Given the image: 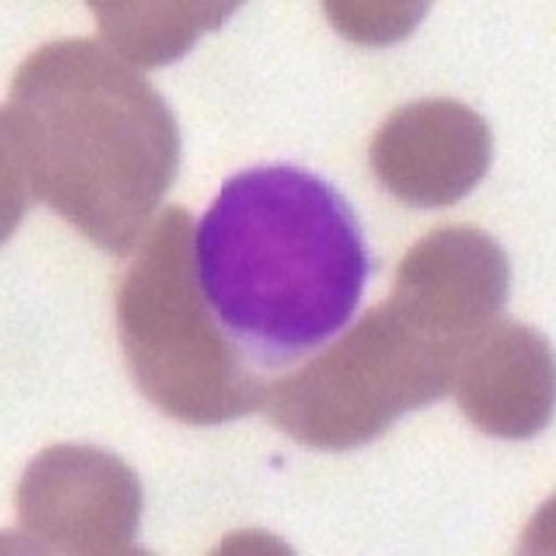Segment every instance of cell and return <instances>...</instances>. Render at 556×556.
<instances>
[{
    "label": "cell",
    "instance_id": "30bf717a",
    "mask_svg": "<svg viewBox=\"0 0 556 556\" xmlns=\"http://www.w3.org/2000/svg\"><path fill=\"white\" fill-rule=\"evenodd\" d=\"M325 17L336 25L349 42L391 45L416 31L429 3H355V0H330L321 7Z\"/></svg>",
    "mask_w": 556,
    "mask_h": 556
},
{
    "label": "cell",
    "instance_id": "7a4b0ae2",
    "mask_svg": "<svg viewBox=\"0 0 556 556\" xmlns=\"http://www.w3.org/2000/svg\"><path fill=\"white\" fill-rule=\"evenodd\" d=\"M202 296L241 355L277 366L330 341L368 277L346 197L296 166L232 175L194 236Z\"/></svg>",
    "mask_w": 556,
    "mask_h": 556
},
{
    "label": "cell",
    "instance_id": "5b68a950",
    "mask_svg": "<svg viewBox=\"0 0 556 556\" xmlns=\"http://www.w3.org/2000/svg\"><path fill=\"white\" fill-rule=\"evenodd\" d=\"M141 482L116 454L80 443L45 448L17 488L23 532L17 543L31 554L125 556L136 545Z\"/></svg>",
    "mask_w": 556,
    "mask_h": 556
},
{
    "label": "cell",
    "instance_id": "6da1fadb",
    "mask_svg": "<svg viewBox=\"0 0 556 556\" xmlns=\"http://www.w3.org/2000/svg\"><path fill=\"white\" fill-rule=\"evenodd\" d=\"M178 166V123L148 78L92 39L45 45L3 109V239L34 197L100 250L128 255Z\"/></svg>",
    "mask_w": 556,
    "mask_h": 556
},
{
    "label": "cell",
    "instance_id": "3957f363",
    "mask_svg": "<svg viewBox=\"0 0 556 556\" xmlns=\"http://www.w3.org/2000/svg\"><path fill=\"white\" fill-rule=\"evenodd\" d=\"M191 236L184 208L153 222L119 286L116 321L139 391L166 416L216 427L263 407L266 382L202 296Z\"/></svg>",
    "mask_w": 556,
    "mask_h": 556
},
{
    "label": "cell",
    "instance_id": "277c9868",
    "mask_svg": "<svg viewBox=\"0 0 556 556\" xmlns=\"http://www.w3.org/2000/svg\"><path fill=\"white\" fill-rule=\"evenodd\" d=\"M463 352L388 300L300 371L266 386L263 407L302 446L346 452L441 399Z\"/></svg>",
    "mask_w": 556,
    "mask_h": 556
},
{
    "label": "cell",
    "instance_id": "ba28073f",
    "mask_svg": "<svg viewBox=\"0 0 556 556\" xmlns=\"http://www.w3.org/2000/svg\"><path fill=\"white\" fill-rule=\"evenodd\" d=\"M459 409L495 438H532L554 413V352L543 332L495 321L465 349L454 374Z\"/></svg>",
    "mask_w": 556,
    "mask_h": 556
},
{
    "label": "cell",
    "instance_id": "9c48e42d",
    "mask_svg": "<svg viewBox=\"0 0 556 556\" xmlns=\"http://www.w3.org/2000/svg\"><path fill=\"white\" fill-rule=\"evenodd\" d=\"M241 3L211 0H172V3H111L92 0L89 9L98 17L105 48L134 67H164L175 62L205 31H216Z\"/></svg>",
    "mask_w": 556,
    "mask_h": 556
},
{
    "label": "cell",
    "instance_id": "8992f818",
    "mask_svg": "<svg viewBox=\"0 0 556 556\" xmlns=\"http://www.w3.org/2000/svg\"><path fill=\"white\" fill-rule=\"evenodd\" d=\"M493 161V130L457 100H416L377 130L371 169L413 208H446L471 194Z\"/></svg>",
    "mask_w": 556,
    "mask_h": 556
},
{
    "label": "cell",
    "instance_id": "52a82bcc",
    "mask_svg": "<svg viewBox=\"0 0 556 556\" xmlns=\"http://www.w3.org/2000/svg\"><path fill=\"white\" fill-rule=\"evenodd\" d=\"M509 282L507 255L488 232L446 227L402 257L391 300L424 327L468 349L498 321Z\"/></svg>",
    "mask_w": 556,
    "mask_h": 556
}]
</instances>
